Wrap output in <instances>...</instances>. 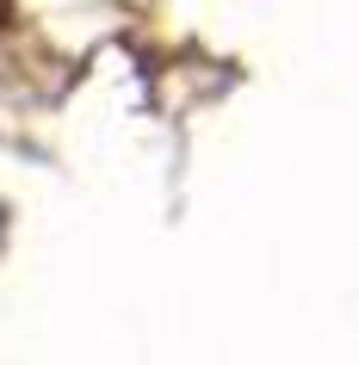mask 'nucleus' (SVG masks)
I'll return each mask as SVG.
<instances>
[{
  "instance_id": "obj_1",
  "label": "nucleus",
  "mask_w": 359,
  "mask_h": 365,
  "mask_svg": "<svg viewBox=\"0 0 359 365\" xmlns=\"http://www.w3.org/2000/svg\"><path fill=\"white\" fill-rule=\"evenodd\" d=\"M0 13H6V0H0Z\"/></svg>"
}]
</instances>
